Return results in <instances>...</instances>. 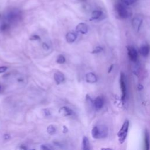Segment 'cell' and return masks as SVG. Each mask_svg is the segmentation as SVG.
Instances as JSON below:
<instances>
[{"label":"cell","mask_w":150,"mask_h":150,"mask_svg":"<svg viewBox=\"0 0 150 150\" xmlns=\"http://www.w3.org/2000/svg\"><path fill=\"white\" fill-rule=\"evenodd\" d=\"M108 128L105 125L95 126L91 130L92 137L95 139L105 138L108 135Z\"/></svg>","instance_id":"obj_1"},{"label":"cell","mask_w":150,"mask_h":150,"mask_svg":"<svg viewBox=\"0 0 150 150\" xmlns=\"http://www.w3.org/2000/svg\"><path fill=\"white\" fill-rule=\"evenodd\" d=\"M129 121L125 120L123 123L122 127H121L120 129L119 130L118 132L117 133V136L118 138V141L121 144H123L127 138L128 128H129Z\"/></svg>","instance_id":"obj_2"},{"label":"cell","mask_w":150,"mask_h":150,"mask_svg":"<svg viewBox=\"0 0 150 150\" xmlns=\"http://www.w3.org/2000/svg\"><path fill=\"white\" fill-rule=\"evenodd\" d=\"M125 5L123 3H118L115 5V10L118 15L122 19H125L128 18L129 15V12L125 7Z\"/></svg>","instance_id":"obj_3"},{"label":"cell","mask_w":150,"mask_h":150,"mask_svg":"<svg viewBox=\"0 0 150 150\" xmlns=\"http://www.w3.org/2000/svg\"><path fill=\"white\" fill-rule=\"evenodd\" d=\"M120 87L121 90V99L122 101L124 102L127 96V87H126V83H125V76L123 73H121L120 75Z\"/></svg>","instance_id":"obj_4"},{"label":"cell","mask_w":150,"mask_h":150,"mask_svg":"<svg viewBox=\"0 0 150 150\" xmlns=\"http://www.w3.org/2000/svg\"><path fill=\"white\" fill-rule=\"evenodd\" d=\"M142 18L140 16H135L132 19V26L136 32H138L139 30L142 23Z\"/></svg>","instance_id":"obj_5"},{"label":"cell","mask_w":150,"mask_h":150,"mask_svg":"<svg viewBox=\"0 0 150 150\" xmlns=\"http://www.w3.org/2000/svg\"><path fill=\"white\" fill-rule=\"evenodd\" d=\"M128 55L130 60L132 62H137L138 58V53L137 50L133 46L127 47Z\"/></svg>","instance_id":"obj_6"},{"label":"cell","mask_w":150,"mask_h":150,"mask_svg":"<svg viewBox=\"0 0 150 150\" xmlns=\"http://www.w3.org/2000/svg\"><path fill=\"white\" fill-rule=\"evenodd\" d=\"M76 30L81 34H86L88 32V26L84 23H80L76 26Z\"/></svg>","instance_id":"obj_7"},{"label":"cell","mask_w":150,"mask_h":150,"mask_svg":"<svg viewBox=\"0 0 150 150\" xmlns=\"http://www.w3.org/2000/svg\"><path fill=\"white\" fill-rule=\"evenodd\" d=\"M54 79L57 84H60L64 81V76L62 73L57 71L54 74Z\"/></svg>","instance_id":"obj_8"},{"label":"cell","mask_w":150,"mask_h":150,"mask_svg":"<svg viewBox=\"0 0 150 150\" xmlns=\"http://www.w3.org/2000/svg\"><path fill=\"white\" fill-rule=\"evenodd\" d=\"M59 112L63 116H70L73 114V111L67 107H62L59 110Z\"/></svg>","instance_id":"obj_9"},{"label":"cell","mask_w":150,"mask_h":150,"mask_svg":"<svg viewBox=\"0 0 150 150\" xmlns=\"http://www.w3.org/2000/svg\"><path fill=\"white\" fill-rule=\"evenodd\" d=\"M93 104L96 110L101 109L104 105L103 99L101 97H97L93 101Z\"/></svg>","instance_id":"obj_10"},{"label":"cell","mask_w":150,"mask_h":150,"mask_svg":"<svg viewBox=\"0 0 150 150\" xmlns=\"http://www.w3.org/2000/svg\"><path fill=\"white\" fill-rule=\"evenodd\" d=\"M86 81L90 83H94L97 81V78L95 74L93 73H88L86 75Z\"/></svg>","instance_id":"obj_11"},{"label":"cell","mask_w":150,"mask_h":150,"mask_svg":"<svg viewBox=\"0 0 150 150\" xmlns=\"http://www.w3.org/2000/svg\"><path fill=\"white\" fill-rule=\"evenodd\" d=\"M150 52V47L148 45H143L139 49V53L143 56H146L148 55Z\"/></svg>","instance_id":"obj_12"},{"label":"cell","mask_w":150,"mask_h":150,"mask_svg":"<svg viewBox=\"0 0 150 150\" xmlns=\"http://www.w3.org/2000/svg\"><path fill=\"white\" fill-rule=\"evenodd\" d=\"M76 38H77V36H76V33L71 32L67 33L66 35V41L70 43L74 42L76 40Z\"/></svg>","instance_id":"obj_13"},{"label":"cell","mask_w":150,"mask_h":150,"mask_svg":"<svg viewBox=\"0 0 150 150\" xmlns=\"http://www.w3.org/2000/svg\"><path fill=\"white\" fill-rule=\"evenodd\" d=\"M144 142H145V148L146 150L149 149L150 142H149V135L148 132L145 130L144 132Z\"/></svg>","instance_id":"obj_14"},{"label":"cell","mask_w":150,"mask_h":150,"mask_svg":"<svg viewBox=\"0 0 150 150\" xmlns=\"http://www.w3.org/2000/svg\"><path fill=\"white\" fill-rule=\"evenodd\" d=\"M103 15V12L100 10H94L91 13V19L96 20L99 19Z\"/></svg>","instance_id":"obj_15"},{"label":"cell","mask_w":150,"mask_h":150,"mask_svg":"<svg viewBox=\"0 0 150 150\" xmlns=\"http://www.w3.org/2000/svg\"><path fill=\"white\" fill-rule=\"evenodd\" d=\"M83 150H89L90 149V142L88 139L87 137H84L83 138Z\"/></svg>","instance_id":"obj_16"},{"label":"cell","mask_w":150,"mask_h":150,"mask_svg":"<svg viewBox=\"0 0 150 150\" xmlns=\"http://www.w3.org/2000/svg\"><path fill=\"white\" fill-rule=\"evenodd\" d=\"M132 71L134 74H135V75H138L139 74V64H137V63H134L132 65Z\"/></svg>","instance_id":"obj_17"},{"label":"cell","mask_w":150,"mask_h":150,"mask_svg":"<svg viewBox=\"0 0 150 150\" xmlns=\"http://www.w3.org/2000/svg\"><path fill=\"white\" fill-rule=\"evenodd\" d=\"M47 131L50 135H53L56 132V128L53 125H50L47 128Z\"/></svg>","instance_id":"obj_18"},{"label":"cell","mask_w":150,"mask_h":150,"mask_svg":"<svg viewBox=\"0 0 150 150\" xmlns=\"http://www.w3.org/2000/svg\"><path fill=\"white\" fill-rule=\"evenodd\" d=\"M66 61V59L63 55H59L57 59H56V62L59 64H63Z\"/></svg>","instance_id":"obj_19"},{"label":"cell","mask_w":150,"mask_h":150,"mask_svg":"<svg viewBox=\"0 0 150 150\" xmlns=\"http://www.w3.org/2000/svg\"><path fill=\"white\" fill-rule=\"evenodd\" d=\"M138 0H122V3L126 6H129L134 4Z\"/></svg>","instance_id":"obj_20"},{"label":"cell","mask_w":150,"mask_h":150,"mask_svg":"<svg viewBox=\"0 0 150 150\" xmlns=\"http://www.w3.org/2000/svg\"><path fill=\"white\" fill-rule=\"evenodd\" d=\"M103 50V49L102 48V47L101 46H97L96 47V48L91 52L92 53H98L101 52H102Z\"/></svg>","instance_id":"obj_21"},{"label":"cell","mask_w":150,"mask_h":150,"mask_svg":"<svg viewBox=\"0 0 150 150\" xmlns=\"http://www.w3.org/2000/svg\"><path fill=\"white\" fill-rule=\"evenodd\" d=\"M41 149H43V150H50V149H53V147L51 146V145H47V144H45V145H42L41 146Z\"/></svg>","instance_id":"obj_22"},{"label":"cell","mask_w":150,"mask_h":150,"mask_svg":"<svg viewBox=\"0 0 150 150\" xmlns=\"http://www.w3.org/2000/svg\"><path fill=\"white\" fill-rule=\"evenodd\" d=\"M9 26L8 24L4 23V24H2V25H1V28H0V29H1V30L4 32V31L7 30L9 29Z\"/></svg>","instance_id":"obj_23"},{"label":"cell","mask_w":150,"mask_h":150,"mask_svg":"<svg viewBox=\"0 0 150 150\" xmlns=\"http://www.w3.org/2000/svg\"><path fill=\"white\" fill-rule=\"evenodd\" d=\"M40 38L37 35H32L29 38V40H40Z\"/></svg>","instance_id":"obj_24"},{"label":"cell","mask_w":150,"mask_h":150,"mask_svg":"<svg viewBox=\"0 0 150 150\" xmlns=\"http://www.w3.org/2000/svg\"><path fill=\"white\" fill-rule=\"evenodd\" d=\"M42 111H43V114L44 116H45V117H48V116H49L50 115V111L48 109H47V108L43 109Z\"/></svg>","instance_id":"obj_25"},{"label":"cell","mask_w":150,"mask_h":150,"mask_svg":"<svg viewBox=\"0 0 150 150\" xmlns=\"http://www.w3.org/2000/svg\"><path fill=\"white\" fill-rule=\"evenodd\" d=\"M7 70L6 66H0V73L5 72Z\"/></svg>","instance_id":"obj_26"},{"label":"cell","mask_w":150,"mask_h":150,"mask_svg":"<svg viewBox=\"0 0 150 150\" xmlns=\"http://www.w3.org/2000/svg\"><path fill=\"white\" fill-rule=\"evenodd\" d=\"M43 48H44L45 50H48L49 48V46H48L46 43H43Z\"/></svg>","instance_id":"obj_27"},{"label":"cell","mask_w":150,"mask_h":150,"mask_svg":"<svg viewBox=\"0 0 150 150\" xmlns=\"http://www.w3.org/2000/svg\"><path fill=\"white\" fill-rule=\"evenodd\" d=\"M68 131V129H67V128H66V126H63V132H64V133H66V132H67Z\"/></svg>","instance_id":"obj_28"},{"label":"cell","mask_w":150,"mask_h":150,"mask_svg":"<svg viewBox=\"0 0 150 150\" xmlns=\"http://www.w3.org/2000/svg\"><path fill=\"white\" fill-rule=\"evenodd\" d=\"M9 138H10V136L8 135V134H5V135H4V138H5V139H9Z\"/></svg>","instance_id":"obj_29"},{"label":"cell","mask_w":150,"mask_h":150,"mask_svg":"<svg viewBox=\"0 0 150 150\" xmlns=\"http://www.w3.org/2000/svg\"><path fill=\"white\" fill-rule=\"evenodd\" d=\"M112 68H113V65H111V67H110V69H109V71H108V73H110L111 72V71L112 70Z\"/></svg>","instance_id":"obj_30"},{"label":"cell","mask_w":150,"mask_h":150,"mask_svg":"<svg viewBox=\"0 0 150 150\" xmlns=\"http://www.w3.org/2000/svg\"><path fill=\"white\" fill-rule=\"evenodd\" d=\"M21 149H26V147H23V146H21Z\"/></svg>","instance_id":"obj_31"},{"label":"cell","mask_w":150,"mask_h":150,"mask_svg":"<svg viewBox=\"0 0 150 150\" xmlns=\"http://www.w3.org/2000/svg\"><path fill=\"white\" fill-rule=\"evenodd\" d=\"M1 86H0V91H1Z\"/></svg>","instance_id":"obj_32"},{"label":"cell","mask_w":150,"mask_h":150,"mask_svg":"<svg viewBox=\"0 0 150 150\" xmlns=\"http://www.w3.org/2000/svg\"><path fill=\"white\" fill-rule=\"evenodd\" d=\"M79 1H84V0H79Z\"/></svg>","instance_id":"obj_33"}]
</instances>
